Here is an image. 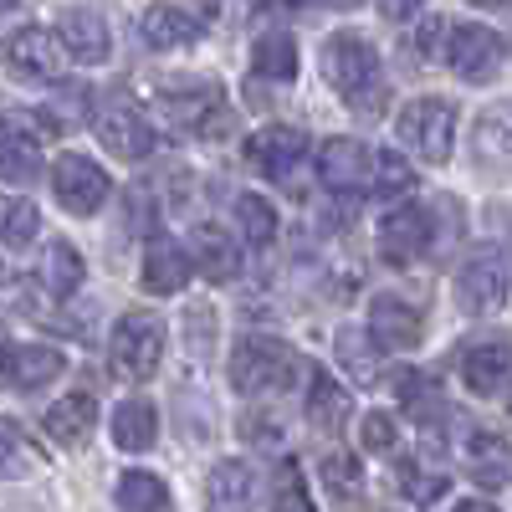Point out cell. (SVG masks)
<instances>
[{"label":"cell","mask_w":512,"mask_h":512,"mask_svg":"<svg viewBox=\"0 0 512 512\" xmlns=\"http://www.w3.org/2000/svg\"><path fill=\"white\" fill-rule=\"evenodd\" d=\"M297 379V354L277 333H246L231 349V384L236 395H272Z\"/></svg>","instance_id":"cell-1"},{"label":"cell","mask_w":512,"mask_h":512,"mask_svg":"<svg viewBox=\"0 0 512 512\" xmlns=\"http://www.w3.org/2000/svg\"><path fill=\"white\" fill-rule=\"evenodd\" d=\"M323 72L349 103L379 108V52L359 31H333L323 47Z\"/></svg>","instance_id":"cell-2"},{"label":"cell","mask_w":512,"mask_h":512,"mask_svg":"<svg viewBox=\"0 0 512 512\" xmlns=\"http://www.w3.org/2000/svg\"><path fill=\"white\" fill-rule=\"evenodd\" d=\"M159 359H164V323L154 313H123L113 323V338H108L113 374L128 384H144V379H154Z\"/></svg>","instance_id":"cell-3"},{"label":"cell","mask_w":512,"mask_h":512,"mask_svg":"<svg viewBox=\"0 0 512 512\" xmlns=\"http://www.w3.org/2000/svg\"><path fill=\"white\" fill-rule=\"evenodd\" d=\"M154 108L169 128L195 134V139H221L231 128V108H226L221 88H210V82H195V88H185V93H159Z\"/></svg>","instance_id":"cell-4"},{"label":"cell","mask_w":512,"mask_h":512,"mask_svg":"<svg viewBox=\"0 0 512 512\" xmlns=\"http://www.w3.org/2000/svg\"><path fill=\"white\" fill-rule=\"evenodd\" d=\"M456 139V108L446 98H415L400 108V144H410L420 159L446 164Z\"/></svg>","instance_id":"cell-5"},{"label":"cell","mask_w":512,"mask_h":512,"mask_svg":"<svg viewBox=\"0 0 512 512\" xmlns=\"http://www.w3.org/2000/svg\"><path fill=\"white\" fill-rule=\"evenodd\" d=\"M507 292H512V272L497 251H482L472 256L461 272H456V303L472 313V318H487L507 303Z\"/></svg>","instance_id":"cell-6"},{"label":"cell","mask_w":512,"mask_h":512,"mask_svg":"<svg viewBox=\"0 0 512 512\" xmlns=\"http://www.w3.org/2000/svg\"><path fill=\"white\" fill-rule=\"evenodd\" d=\"M52 190L72 216H93V210H103V200L113 195V180L88 154H62L57 169H52Z\"/></svg>","instance_id":"cell-7"},{"label":"cell","mask_w":512,"mask_h":512,"mask_svg":"<svg viewBox=\"0 0 512 512\" xmlns=\"http://www.w3.org/2000/svg\"><path fill=\"white\" fill-rule=\"evenodd\" d=\"M507 47H502V36L492 26H477V21H466V26H451V41H446V62L456 77L466 82H487L497 77Z\"/></svg>","instance_id":"cell-8"},{"label":"cell","mask_w":512,"mask_h":512,"mask_svg":"<svg viewBox=\"0 0 512 512\" xmlns=\"http://www.w3.org/2000/svg\"><path fill=\"white\" fill-rule=\"evenodd\" d=\"M93 128H98L103 149L118 154V159H144V154H154V123H149V113H144L139 103H128V98H113V103L93 118Z\"/></svg>","instance_id":"cell-9"},{"label":"cell","mask_w":512,"mask_h":512,"mask_svg":"<svg viewBox=\"0 0 512 512\" xmlns=\"http://www.w3.org/2000/svg\"><path fill=\"white\" fill-rule=\"evenodd\" d=\"M6 67L26 82H57L62 67H67V47H62V36L52 31H41V26H26L6 41Z\"/></svg>","instance_id":"cell-10"},{"label":"cell","mask_w":512,"mask_h":512,"mask_svg":"<svg viewBox=\"0 0 512 512\" xmlns=\"http://www.w3.org/2000/svg\"><path fill=\"white\" fill-rule=\"evenodd\" d=\"M303 154H308V134L303 128H287V123L256 128V134L246 139V164L256 169V175H267V180L292 175V169L303 164Z\"/></svg>","instance_id":"cell-11"},{"label":"cell","mask_w":512,"mask_h":512,"mask_svg":"<svg viewBox=\"0 0 512 512\" xmlns=\"http://www.w3.org/2000/svg\"><path fill=\"white\" fill-rule=\"evenodd\" d=\"M369 338H374L379 349H390V354L415 349L420 338H425V318H420L415 303H405L400 292H379L374 303H369Z\"/></svg>","instance_id":"cell-12"},{"label":"cell","mask_w":512,"mask_h":512,"mask_svg":"<svg viewBox=\"0 0 512 512\" xmlns=\"http://www.w3.org/2000/svg\"><path fill=\"white\" fill-rule=\"evenodd\" d=\"M318 175L328 190L354 195V190L374 185V149L364 139H328L318 149Z\"/></svg>","instance_id":"cell-13"},{"label":"cell","mask_w":512,"mask_h":512,"mask_svg":"<svg viewBox=\"0 0 512 512\" xmlns=\"http://www.w3.org/2000/svg\"><path fill=\"white\" fill-rule=\"evenodd\" d=\"M425 246H431V210L400 205V210H390V216L379 221V256L384 262L410 267Z\"/></svg>","instance_id":"cell-14"},{"label":"cell","mask_w":512,"mask_h":512,"mask_svg":"<svg viewBox=\"0 0 512 512\" xmlns=\"http://www.w3.org/2000/svg\"><path fill=\"white\" fill-rule=\"evenodd\" d=\"M31 128H36V118L26 123L21 113L0 123V180L6 185H31L41 175V149L31 139Z\"/></svg>","instance_id":"cell-15"},{"label":"cell","mask_w":512,"mask_h":512,"mask_svg":"<svg viewBox=\"0 0 512 512\" xmlns=\"http://www.w3.org/2000/svg\"><path fill=\"white\" fill-rule=\"evenodd\" d=\"M62 369H67L62 349H47V344L0 349V379H6L11 390H41V384H52Z\"/></svg>","instance_id":"cell-16"},{"label":"cell","mask_w":512,"mask_h":512,"mask_svg":"<svg viewBox=\"0 0 512 512\" xmlns=\"http://www.w3.org/2000/svg\"><path fill=\"white\" fill-rule=\"evenodd\" d=\"M507 374H512V344L507 338H487V344H472L461 354V384L482 400L502 390Z\"/></svg>","instance_id":"cell-17"},{"label":"cell","mask_w":512,"mask_h":512,"mask_svg":"<svg viewBox=\"0 0 512 512\" xmlns=\"http://www.w3.org/2000/svg\"><path fill=\"white\" fill-rule=\"evenodd\" d=\"M190 272H195L190 246L169 241V236H154V241H149V251H144V287H149V292H159V297L180 292V287L190 282Z\"/></svg>","instance_id":"cell-18"},{"label":"cell","mask_w":512,"mask_h":512,"mask_svg":"<svg viewBox=\"0 0 512 512\" xmlns=\"http://www.w3.org/2000/svg\"><path fill=\"white\" fill-rule=\"evenodd\" d=\"M139 36L149 52H175V47H190L200 36V16L180 11V6H149L144 21H139Z\"/></svg>","instance_id":"cell-19"},{"label":"cell","mask_w":512,"mask_h":512,"mask_svg":"<svg viewBox=\"0 0 512 512\" xmlns=\"http://www.w3.org/2000/svg\"><path fill=\"white\" fill-rule=\"evenodd\" d=\"M62 47H67V57L72 62H82V67H98V62H108V26H103V16L98 11H67L62 16Z\"/></svg>","instance_id":"cell-20"},{"label":"cell","mask_w":512,"mask_h":512,"mask_svg":"<svg viewBox=\"0 0 512 512\" xmlns=\"http://www.w3.org/2000/svg\"><path fill=\"white\" fill-rule=\"evenodd\" d=\"M190 262H195V272L210 277V282H231V277L241 272V251H236V241H231L226 231L195 226V236H190Z\"/></svg>","instance_id":"cell-21"},{"label":"cell","mask_w":512,"mask_h":512,"mask_svg":"<svg viewBox=\"0 0 512 512\" xmlns=\"http://www.w3.org/2000/svg\"><path fill=\"white\" fill-rule=\"evenodd\" d=\"M256 497V472L246 461H221L205 482V512H246Z\"/></svg>","instance_id":"cell-22"},{"label":"cell","mask_w":512,"mask_h":512,"mask_svg":"<svg viewBox=\"0 0 512 512\" xmlns=\"http://www.w3.org/2000/svg\"><path fill=\"white\" fill-rule=\"evenodd\" d=\"M93 425H98V405H93V395H62L52 410H47V431H52V441L57 446H82L93 436Z\"/></svg>","instance_id":"cell-23"},{"label":"cell","mask_w":512,"mask_h":512,"mask_svg":"<svg viewBox=\"0 0 512 512\" xmlns=\"http://www.w3.org/2000/svg\"><path fill=\"white\" fill-rule=\"evenodd\" d=\"M159 436V410L149 400H123L113 410V446L123 451H149Z\"/></svg>","instance_id":"cell-24"},{"label":"cell","mask_w":512,"mask_h":512,"mask_svg":"<svg viewBox=\"0 0 512 512\" xmlns=\"http://www.w3.org/2000/svg\"><path fill=\"white\" fill-rule=\"evenodd\" d=\"M472 154H477V164H512V103L507 108H487L477 118Z\"/></svg>","instance_id":"cell-25"},{"label":"cell","mask_w":512,"mask_h":512,"mask_svg":"<svg viewBox=\"0 0 512 512\" xmlns=\"http://www.w3.org/2000/svg\"><path fill=\"white\" fill-rule=\"evenodd\" d=\"M251 72L267 77V82H292L297 77V41L287 31H267L251 47Z\"/></svg>","instance_id":"cell-26"},{"label":"cell","mask_w":512,"mask_h":512,"mask_svg":"<svg viewBox=\"0 0 512 512\" xmlns=\"http://www.w3.org/2000/svg\"><path fill=\"white\" fill-rule=\"evenodd\" d=\"M318 482L328 487L333 502L349 507V502L364 492V466H359V456H349V451H333V456L318 461Z\"/></svg>","instance_id":"cell-27"},{"label":"cell","mask_w":512,"mask_h":512,"mask_svg":"<svg viewBox=\"0 0 512 512\" xmlns=\"http://www.w3.org/2000/svg\"><path fill=\"white\" fill-rule=\"evenodd\" d=\"M379 344L369 338V328L359 333V328H338V364L349 369V379L354 384H374L379 379V354H374Z\"/></svg>","instance_id":"cell-28"},{"label":"cell","mask_w":512,"mask_h":512,"mask_svg":"<svg viewBox=\"0 0 512 512\" xmlns=\"http://www.w3.org/2000/svg\"><path fill=\"white\" fill-rule=\"evenodd\" d=\"M113 497H118L123 512H164L169 507V487L154 472H123Z\"/></svg>","instance_id":"cell-29"},{"label":"cell","mask_w":512,"mask_h":512,"mask_svg":"<svg viewBox=\"0 0 512 512\" xmlns=\"http://www.w3.org/2000/svg\"><path fill=\"white\" fill-rule=\"evenodd\" d=\"M308 415H313V425H323V431H344V420H349V395L338 390L328 374H318L313 390H308Z\"/></svg>","instance_id":"cell-30"},{"label":"cell","mask_w":512,"mask_h":512,"mask_svg":"<svg viewBox=\"0 0 512 512\" xmlns=\"http://www.w3.org/2000/svg\"><path fill=\"white\" fill-rule=\"evenodd\" d=\"M82 277H88V267H82L77 246L52 241V251H47V287H52V297H72L82 287Z\"/></svg>","instance_id":"cell-31"},{"label":"cell","mask_w":512,"mask_h":512,"mask_svg":"<svg viewBox=\"0 0 512 512\" xmlns=\"http://www.w3.org/2000/svg\"><path fill=\"white\" fill-rule=\"evenodd\" d=\"M236 221H241L246 246H267V241L277 236V210H272L262 195H241V200H236Z\"/></svg>","instance_id":"cell-32"},{"label":"cell","mask_w":512,"mask_h":512,"mask_svg":"<svg viewBox=\"0 0 512 512\" xmlns=\"http://www.w3.org/2000/svg\"><path fill=\"white\" fill-rule=\"evenodd\" d=\"M36 231H41V216H36V205H31V200L6 205V221H0V241H6V246H31Z\"/></svg>","instance_id":"cell-33"},{"label":"cell","mask_w":512,"mask_h":512,"mask_svg":"<svg viewBox=\"0 0 512 512\" xmlns=\"http://www.w3.org/2000/svg\"><path fill=\"white\" fill-rule=\"evenodd\" d=\"M410 164L400 159V154H374V185L384 190V195H395V190H410Z\"/></svg>","instance_id":"cell-34"},{"label":"cell","mask_w":512,"mask_h":512,"mask_svg":"<svg viewBox=\"0 0 512 512\" xmlns=\"http://www.w3.org/2000/svg\"><path fill=\"white\" fill-rule=\"evenodd\" d=\"M21 477H31V451L0 431V482H21Z\"/></svg>","instance_id":"cell-35"},{"label":"cell","mask_w":512,"mask_h":512,"mask_svg":"<svg viewBox=\"0 0 512 512\" xmlns=\"http://www.w3.org/2000/svg\"><path fill=\"white\" fill-rule=\"evenodd\" d=\"M359 441H364V451H395V441H400V431H395V420L390 415H364V431H359Z\"/></svg>","instance_id":"cell-36"},{"label":"cell","mask_w":512,"mask_h":512,"mask_svg":"<svg viewBox=\"0 0 512 512\" xmlns=\"http://www.w3.org/2000/svg\"><path fill=\"white\" fill-rule=\"evenodd\" d=\"M466 451H472L477 466H507V461H512L507 441H497V436H487V431H477L472 441H466Z\"/></svg>","instance_id":"cell-37"},{"label":"cell","mask_w":512,"mask_h":512,"mask_svg":"<svg viewBox=\"0 0 512 512\" xmlns=\"http://www.w3.org/2000/svg\"><path fill=\"white\" fill-rule=\"evenodd\" d=\"M277 512H313L303 482H297V466L287 461V482H282V497H277Z\"/></svg>","instance_id":"cell-38"},{"label":"cell","mask_w":512,"mask_h":512,"mask_svg":"<svg viewBox=\"0 0 512 512\" xmlns=\"http://www.w3.org/2000/svg\"><path fill=\"white\" fill-rule=\"evenodd\" d=\"M405 487H410L415 502H436L446 492V477H420V472H410V466H405Z\"/></svg>","instance_id":"cell-39"},{"label":"cell","mask_w":512,"mask_h":512,"mask_svg":"<svg viewBox=\"0 0 512 512\" xmlns=\"http://www.w3.org/2000/svg\"><path fill=\"white\" fill-rule=\"evenodd\" d=\"M446 36V21H425L420 26V36H415V47H420V57H436V41Z\"/></svg>","instance_id":"cell-40"},{"label":"cell","mask_w":512,"mask_h":512,"mask_svg":"<svg viewBox=\"0 0 512 512\" xmlns=\"http://www.w3.org/2000/svg\"><path fill=\"white\" fill-rule=\"evenodd\" d=\"M425 6V0H379V11L390 16V21H405V16H415Z\"/></svg>","instance_id":"cell-41"},{"label":"cell","mask_w":512,"mask_h":512,"mask_svg":"<svg viewBox=\"0 0 512 512\" xmlns=\"http://www.w3.org/2000/svg\"><path fill=\"white\" fill-rule=\"evenodd\" d=\"M456 512H497V507H492V502H482V497H466Z\"/></svg>","instance_id":"cell-42"},{"label":"cell","mask_w":512,"mask_h":512,"mask_svg":"<svg viewBox=\"0 0 512 512\" xmlns=\"http://www.w3.org/2000/svg\"><path fill=\"white\" fill-rule=\"evenodd\" d=\"M323 6H333V11H354V6H364V0H323Z\"/></svg>","instance_id":"cell-43"},{"label":"cell","mask_w":512,"mask_h":512,"mask_svg":"<svg viewBox=\"0 0 512 512\" xmlns=\"http://www.w3.org/2000/svg\"><path fill=\"white\" fill-rule=\"evenodd\" d=\"M216 11H221V6H216V0H200V16H205V21H210V16H216Z\"/></svg>","instance_id":"cell-44"},{"label":"cell","mask_w":512,"mask_h":512,"mask_svg":"<svg viewBox=\"0 0 512 512\" xmlns=\"http://www.w3.org/2000/svg\"><path fill=\"white\" fill-rule=\"evenodd\" d=\"M256 6H303V0H256Z\"/></svg>","instance_id":"cell-45"},{"label":"cell","mask_w":512,"mask_h":512,"mask_svg":"<svg viewBox=\"0 0 512 512\" xmlns=\"http://www.w3.org/2000/svg\"><path fill=\"white\" fill-rule=\"evenodd\" d=\"M472 6H487V11H497V6H502V0H472Z\"/></svg>","instance_id":"cell-46"}]
</instances>
